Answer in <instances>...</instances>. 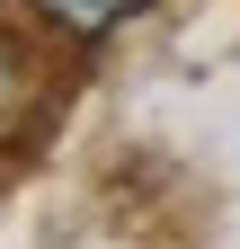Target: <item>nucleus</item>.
I'll return each mask as SVG.
<instances>
[{
  "label": "nucleus",
  "mask_w": 240,
  "mask_h": 249,
  "mask_svg": "<svg viewBox=\"0 0 240 249\" xmlns=\"http://www.w3.org/2000/svg\"><path fill=\"white\" fill-rule=\"evenodd\" d=\"M27 107H36V71H27L18 45H0V142L27 124Z\"/></svg>",
  "instance_id": "f03ea898"
},
{
  "label": "nucleus",
  "mask_w": 240,
  "mask_h": 249,
  "mask_svg": "<svg viewBox=\"0 0 240 249\" xmlns=\"http://www.w3.org/2000/svg\"><path fill=\"white\" fill-rule=\"evenodd\" d=\"M134 9H142V0H36V18H45V27H63V36H80V45H89V36H107V27H125Z\"/></svg>",
  "instance_id": "f257e3e1"
}]
</instances>
